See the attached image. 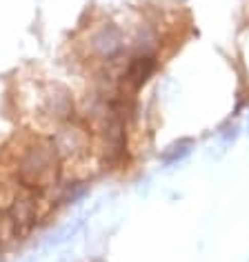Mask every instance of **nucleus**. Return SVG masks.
Instances as JSON below:
<instances>
[{
	"instance_id": "1",
	"label": "nucleus",
	"mask_w": 249,
	"mask_h": 262,
	"mask_svg": "<svg viewBox=\"0 0 249 262\" xmlns=\"http://www.w3.org/2000/svg\"><path fill=\"white\" fill-rule=\"evenodd\" d=\"M5 171L20 189L49 195L63 182V162L51 136L29 134L5 151Z\"/></svg>"
},
{
	"instance_id": "2",
	"label": "nucleus",
	"mask_w": 249,
	"mask_h": 262,
	"mask_svg": "<svg viewBox=\"0 0 249 262\" xmlns=\"http://www.w3.org/2000/svg\"><path fill=\"white\" fill-rule=\"evenodd\" d=\"M76 54L91 69L120 67L129 54V36L111 18H91L76 38Z\"/></svg>"
},
{
	"instance_id": "3",
	"label": "nucleus",
	"mask_w": 249,
	"mask_h": 262,
	"mask_svg": "<svg viewBox=\"0 0 249 262\" xmlns=\"http://www.w3.org/2000/svg\"><path fill=\"white\" fill-rule=\"evenodd\" d=\"M47 195L38 193V191H29V189H18L11 207L5 211L3 215L7 218V222L11 225V231H14L16 238H20L27 231H31L38 222L45 218L47 213Z\"/></svg>"
},
{
	"instance_id": "4",
	"label": "nucleus",
	"mask_w": 249,
	"mask_h": 262,
	"mask_svg": "<svg viewBox=\"0 0 249 262\" xmlns=\"http://www.w3.org/2000/svg\"><path fill=\"white\" fill-rule=\"evenodd\" d=\"M194 147H196V140H194V138H180V140H176V142H172V145H169L167 149H162L160 162H162L165 167L178 165V162H182L189 154L194 151Z\"/></svg>"
},
{
	"instance_id": "5",
	"label": "nucleus",
	"mask_w": 249,
	"mask_h": 262,
	"mask_svg": "<svg viewBox=\"0 0 249 262\" xmlns=\"http://www.w3.org/2000/svg\"><path fill=\"white\" fill-rule=\"evenodd\" d=\"M18 189H20L18 187V182L11 178L3 167H0V213H5L11 207V202H14Z\"/></svg>"
},
{
	"instance_id": "6",
	"label": "nucleus",
	"mask_w": 249,
	"mask_h": 262,
	"mask_svg": "<svg viewBox=\"0 0 249 262\" xmlns=\"http://www.w3.org/2000/svg\"><path fill=\"white\" fill-rule=\"evenodd\" d=\"M238 136H240V124L238 122H227L225 127H220V131H218V140H220L222 147H232L234 142L238 140Z\"/></svg>"
},
{
	"instance_id": "7",
	"label": "nucleus",
	"mask_w": 249,
	"mask_h": 262,
	"mask_svg": "<svg viewBox=\"0 0 249 262\" xmlns=\"http://www.w3.org/2000/svg\"><path fill=\"white\" fill-rule=\"evenodd\" d=\"M245 129H247V134H249V114H247V124H245Z\"/></svg>"
},
{
	"instance_id": "8",
	"label": "nucleus",
	"mask_w": 249,
	"mask_h": 262,
	"mask_svg": "<svg viewBox=\"0 0 249 262\" xmlns=\"http://www.w3.org/2000/svg\"><path fill=\"white\" fill-rule=\"evenodd\" d=\"M178 3H185V0H178Z\"/></svg>"
}]
</instances>
